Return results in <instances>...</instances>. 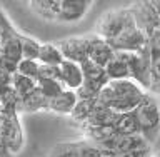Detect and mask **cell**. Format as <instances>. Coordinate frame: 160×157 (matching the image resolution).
<instances>
[{
	"label": "cell",
	"instance_id": "1",
	"mask_svg": "<svg viewBox=\"0 0 160 157\" xmlns=\"http://www.w3.org/2000/svg\"><path fill=\"white\" fill-rule=\"evenodd\" d=\"M133 114L138 124V132L150 144H153L160 134V104L153 99L152 94H147V97L140 102Z\"/></svg>",
	"mask_w": 160,
	"mask_h": 157
},
{
	"label": "cell",
	"instance_id": "2",
	"mask_svg": "<svg viewBox=\"0 0 160 157\" xmlns=\"http://www.w3.org/2000/svg\"><path fill=\"white\" fill-rule=\"evenodd\" d=\"M132 25H137L132 8H115L105 12L98 18L97 25H95V34H98L100 37L107 39L110 42L117 35L122 34L127 27H132Z\"/></svg>",
	"mask_w": 160,
	"mask_h": 157
},
{
	"label": "cell",
	"instance_id": "3",
	"mask_svg": "<svg viewBox=\"0 0 160 157\" xmlns=\"http://www.w3.org/2000/svg\"><path fill=\"white\" fill-rule=\"evenodd\" d=\"M122 55V59L127 62L130 69V77L142 85L148 92L150 82H152V55L148 52V47L135 52H125V50H117Z\"/></svg>",
	"mask_w": 160,
	"mask_h": 157
},
{
	"label": "cell",
	"instance_id": "4",
	"mask_svg": "<svg viewBox=\"0 0 160 157\" xmlns=\"http://www.w3.org/2000/svg\"><path fill=\"white\" fill-rule=\"evenodd\" d=\"M0 135L7 142L13 155L22 152L25 145V132L17 110H0Z\"/></svg>",
	"mask_w": 160,
	"mask_h": 157
},
{
	"label": "cell",
	"instance_id": "5",
	"mask_svg": "<svg viewBox=\"0 0 160 157\" xmlns=\"http://www.w3.org/2000/svg\"><path fill=\"white\" fill-rule=\"evenodd\" d=\"M147 32H143L138 25L127 27L120 35H117L113 40H110L112 47L115 50H125V52H135V50H142L147 47Z\"/></svg>",
	"mask_w": 160,
	"mask_h": 157
},
{
	"label": "cell",
	"instance_id": "6",
	"mask_svg": "<svg viewBox=\"0 0 160 157\" xmlns=\"http://www.w3.org/2000/svg\"><path fill=\"white\" fill-rule=\"evenodd\" d=\"M135 22L143 32H147V35L152 32L153 29L158 27V12L155 10L153 3L150 0H135L132 7Z\"/></svg>",
	"mask_w": 160,
	"mask_h": 157
},
{
	"label": "cell",
	"instance_id": "7",
	"mask_svg": "<svg viewBox=\"0 0 160 157\" xmlns=\"http://www.w3.org/2000/svg\"><path fill=\"white\" fill-rule=\"evenodd\" d=\"M55 44L58 45L63 59H67V60H73V62L80 64L88 57V39H87V35L67 37V39H62Z\"/></svg>",
	"mask_w": 160,
	"mask_h": 157
},
{
	"label": "cell",
	"instance_id": "8",
	"mask_svg": "<svg viewBox=\"0 0 160 157\" xmlns=\"http://www.w3.org/2000/svg\"><path fill=\"white\" fill-rule=\"evenodd\" d=\"M88 39V59H92L93 62H97L100 65H107L110 60L115 57V50L112 47V44L108 42L107 39L100 37L98 34H90L87 35Z\"/></svg>",
	"mask_w": 160,
	"mask_h": 157
},
{
	"label": "cell",
	"instance_id": "9",
	"mask_svg": "<svg viewBox=\"0 0 160 157\" xmlns=\"http://www.w3.org/2000/svg\"><path fill=\"white\" fill-rule=\"evenodd\" d=\"M58 80L65 85V89L77 90L85 82L82 65L78 62H73V60L63 59L62 64L58 65Z\"/></svg>",
	"mask_w": 160,
	"mask_h": 157
},
{
	"label": "cell",
	"instance_id": "10",
	"mask_svg": "<svg viewBox=\"0 0 160 157\" xmlns=\"http://www.w3.org/2000/svg\"><path fill=\"white\" fill-rule=\"evenodd\" d=\"M88 8H90V5L85 3L83 0H65L63 7L60 8V12H58L57 22L77 24L87 15Z\"/></svg>",
	"mask_w": 160,
	"mask_h": 157
},
{
	"label": "cell",
	"instance_id": "11",
	"mask_svg": "<svg viewBox=\"0 0 160 157\" xmlns=\"http://www.w3.org/2000/svg\"><path fill=\"white\" fill-rule=\"evenodd\" d=\"M77 100L78 95L73 89H63L57 97L48 100V112H53L57 115H70Z\"/></svg>",
	"mask_w": 160,
	"mask_h": 157
},
{
	"label": "cell",
	"instance_id": "12",
	"mask_svg": "<svg viewBox=\"0 0 160 157\" xmlns=\"http://www.w3.org/2000/svg\"><path fill=\"white\" fill-rule=\"evenodd\" d=\"M38 110H48V99L40 92L38 85L37 89H33L32 92H28L27 95L20 97V105H18V112H38Z\"/></svg>",
	"mask_w": 160,
	"mask_h": 157
},
{
	"label": "cell",
	"instance_id": "13",
	"mask_svg": "<svg viewBox=\"0 0 160 157\" xmlns=\"http://www.w3.org/2000/svg\"><path fill=\"white\" fill-rule=\"evenodd\" d=\"M82 132H83V137L90 140V142H95V144H100V142H105V140L112 139L117 135L115 132V125H87V124H82Z\"/></svg>",
	"mask_w": 160,
	"mask_h": 157
},
{
	"label": "cell",
	"instance_id": "14",
	"mask_svg": "<svg viewBox=\"0 0 160 157\" xmlns=\"http://www.w3.org/2000/svg\"><path fill=\"white\" fill-rule=\"evenodd\" d=\"M82 65V70H83V75H85V80H90V82H97V84H108L110 79L107 75V70H105L103 65H100L97 62H93L92 59H85L83 62H80Z\"/></svg>",
	"mask_w": 160,
	"mask_h": 157
},
{
	"label": "cell",
	"instance_id": "15",
	"mask_svg": "<svg viewBox=\"0 0 160 157\" xmlns=\"http://www.w3.org/2000/svg\"><path fill=\"white\" fill-rule=\"evenodd\" d=\"M20 32L13 34V35H8L7 39L2 40L0 44V54L5 55V57L15 60V62H20V59H23V54H22V40H20Z\"/></svg>",
	"mask_w": 160,
	"mask_h": 157
},
{
	"label": "cell",
	"instance_id": "16",
	"mask_svg": "<svg viewBox=\"0 0 160 157\" xmlns=\"http://www.w3.org/2000/svg\"><path fill=\"white\" fill-rule=\"evenodd\" d=\"M105 70H107V75H108L110 80H118V79H128L130 77L128 65L118 52H115V57L105 65Z\"/></svg>",
	"mask_w": 160,
	"mask_h": 157
},
{
	"label": "cell",
	"instance_id": "17",
	"mask_svg": "<svg viewBox=\"0 0 160 157\" xmlns=\"http://www.w3.org/2000/svg\"><path fill=\"white\" fill-rule=\"evenodd\" d=\"M20 105V94L13 89L12 84L0 87V110H17Z\"/></svg>",
	"mask_w": 160,
	"mask_h": 157
},
{
	"label": "cell",
	"instance_id": "18",
	"mask_svg": "<svg viewBox=\"0 0 160 157\" xmlns=\"http://www.w3.org/2000/svg\"><path fill=\"white\" fill-rule=\"evenodd\" d=\"M115 132L117 135H132V134H140L138 132V124L135 119L133 110L132 112L120 114L117 122H115Z\"/></svg>",
	"mask_w": 160,
	"mask_h": 157
},
{
	"label": "cell",
	"instance_id": "19",
	"mask_svg": "<svg viewBox=\"0 0 160 157\" xmlns=\"http://www.w3.org/2000/svg\"><path fill=\"white\" fill-rule=\"evenodd\" d=\"M93 107H95V99H78L73 110L70 112V117H72L78 125H82L83 122H87L88 117L92 115Z\"/></svg>",
	"mask_w": 160,
	"mask_h": 157
},
{
	"label": "cell",
	"instance_id": "20",
	"mask_svg": "<svg viewBox=\"0 0 160 157\" xmlns=\"http://www.w3.org/2000/svg\"><path fill=\"white\" fill-rule=\"evenodd\" d=\"M63 60V55L60 52L57 44H42L38 54V62L47 64V65H60Z\"/></svg>",
	"mask_w": 160,
	"mask_h": 157
},
{
	"label": "cell",
	"instance_id": "21",
	"mask_svg": "<svg viewBox=\"0 0 160 157\" xmlns=\"http://www.w3.org/2000/svg\"><path fill=\"white\" fill-rule=\"evenodd\" d=\"M12 85L20 94V97H23L28 92H32L33 89H37V79L28 77V75L20 74V72H13L12 74Z\"/></svg>",
	"mask_w": 160,
	"mask_h": 157
},
{
	"label": "cell",
	"instance_id": "22",
	"mask_svg": "<svg viewBox=\"0 0 160 157\" xmlns=\"http://www.w3.org/2000/svg\"><path fill=\"white\" fill-rule=\"evenodd\" d=\"M37 85H38L40 92H42L48 100L57 97V95L65 89V85L60 82L58 79H42V80H37Z\"/></svg>",
	"mask_w": 160,
	"mask_h": 157
},
{
	"label": "cell",
	"instance_id": "23",
	"mask_svg": "<svg viewBox=\"0 0 160 157\" xmlns=\"http://www.w3.org/2000/svg\"><path fill=\"white\" fill-rule=\"evenodd\" d=\"M50 157H82L78 142H60L52 149Z\"/></svg>",
	"mask_w": 160,
	"mask_h": 157
},
{
	"label": "cell",
	"instance_id": "24",
	"mask_svg": "<svg viewBox=\"0 0 160 157\" xmlns=\"http://www.w3.org/2000/svg\"><path fill=\"white\" fill-rule=\"evenodd\" d=\"M20 40H22V54L25 59H37L38 60V54H40V47H42V42H38L37 39L28 37V35H20Z\"/></svg>",
	"mask_w": 160,
	"mask_h": 157
},
{
	"label": "cell",
	"instance_id": "25",
	"mask_svg": "<svg viewBox=\"0 0 160 157\" xmlns=\"http://www.w3.org/2000/svg\"><path fill=\"white\" fill-rule=\"evenodd\" d=\"M38 69H40V62L37 59H20V62L17 65V72L25 74L28 77L37 79L38 77Z\"/></svg>",
	"mask_w": 160,
	"mask_h": 157
},
{
	"label": "cell",
	"instance_id": "26",
	"mask_svg": "<svg viewBox=\"0 0 160 157\" xmlns=\"http://www.w3.org/2000/svg\"><path fill=\"white\" fill-rule=\"evenodd\" d=\"M103 85L97 84V82H90V80H85V82L80 85V87L75 90L78 95V99H97V95L100 92Z\"/></svg>",
	"mask_w": 160,
	"mask_h": 157
},
{
	"label": "cell",
	"instance_id": "27",
	"mask_svg": "<svg viewBox=\"0 0 160 157\" xmlns=\"http://www.w3.org/2000/svg\"><path fill=\"white\" fill-rule=\"evenodd\" d=\"M148 94L160 97V57L152 59V82L148 87Z\"/></svg>",
	"mask_w": 160,
	"mask_h": 157
},
{
	"label": "cell",
	"instance_id": "28",
	"mask_svg": "<svg viewBox=\"0 0 160 157\" xmlns=\"http://www.w3.org/2000/svg\"><path fill=\"white\" fill-rule=\"evenodd\" d=\"M147 47H148V52L152 55V59L160 57V29H153L148 34Z\"/></svg>",
	"mask_w": 160,
	"mask_h": 157
},
{
	"label": "cell",
	"instance_id": "29",
	"mask_svg": "<svg viewBox=\"0 0 160 157\" xmlns=\"http://www.w3.org/2000/svg\"><path fill=\"white\" fill-rule=\"evenodd\" d=\"M80 152H82V157H103L102 149L98 147L95 142H90V140H80Z\"/></svg>",
	"mask_w": 160,
	"mask_h": 157
},
{
	"label": "cell",
	"instance_id": "30",
	"mask_svg": "<svg viewBox=\"0 0 160 157\" xmlns=\"http://www.w3.org/2000/svg\"><path fill=\"white\" fill-rule=\"evenodd\" d=\"M13 34H17V30L8 20V17L5 15V12L0 8V40L7 39L8 35H13Z\"/></svg>",
	"mask_w": 160,
	"mask_h": 157
},
{
	"label": "cell",
	"instance_id": "31",
	"mask_svg": "<svg viewBox=\"0 0 160 157\" xmlns=\"http://www.w3.org/2000/svg\"><path fill=\"white\" fill-rule=\"evenodd\" d=\"M42 79H58V65L40 64L37 80H42Z\"/></svg>",
	"mask_w": 160,
	"mask_h": 157
},
{
	"label": "cell",
	"instance_id": "32",
	"mask_svg": "<svg viewBox=\"0 0 160 157\" xmlns=\"http://www.w3.org/2000/svg\"><path fill=\"white\" fill-rule=\"evenodd\" d=\"M17 65H18V62H15V60L0 54V69L2 70H5L8 74H13V72H17Z\"/></svg>",
	"mask_w": 160,
	"mask_h": 157
},
{
	"label": "cell",
	"instance_id": "33",
	"mask_svg": "<svg viewBox=\"0 0 160 157\" xmlns=\"http://www.w3.org/2000/svg\"><path fill=\"white\" fill-rule=\"evenodd\" d=\"M0 157H15L13 152L10 150V147L7 145V142L3 140L2 135H0Z\"/></svg>",
	"mask_w": 160,
	"mask_h": 157
},
{
	"label": "cell",
	"instance_id": "34",
	"mask_svg": "<svg viewBox=\"0 0 160 157\" xmlns=\"http://www.w3.org/2000/svg\"><path fill=\"white\" fill-rule=\"evenodd\" d=\"M83 2H85V3H88V5H92V3H93V0H83Z\"/></svg>",
	"mask_w": 160,
	"mask_h": 157
}]
</instances>
